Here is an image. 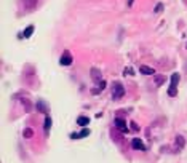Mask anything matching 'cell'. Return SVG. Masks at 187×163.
Segmentation results:
<instances>
[{"mask_svg":"<svg viewBox=\"0 0 187 163\" xmlns=\"http://www.w3.org/2000/svg\"><path fill=\"white\" fill-rule=\"evenodd\" d=\"M123 96H125V88L120 85V83H114V86H112V98L115 101H118Z\"/></svg>","mask_w":187,"mask_h":163,"instance_id":"6da1fadb","label":"cell"},{"mask_svg":"<svg viewBox=\"0 0 187 163\" xmlns=\"http://www.w3.org/2000/svg\"><path fill=\"white\" fill-rule=\"evenodd\" d=\"M72 61H74V59H72L71 51H69V50H66V51L61 54V58H59V64H61V66H71Z\"/></svg>","mask_w":187,"mask_h":163,"instance_id":"7a4b0ae2","label":"cell"},{"mask_svg":"<svg viewBox=\"0 0 187 163\" xmlns=\"http://www.w3.org/2000/svg\"><path fill=\"white\" fill-rule=\"evenodd\" d=\"M114 123H115V128L118 131H122V133H128L130 131V128L126 126V122H125L123 119H120V117H117Z\"/></svg>","mask_w":187,"mask_h":163,"instance_id":"3957f363","label":"cell"},{"mask_svg":"<svg viewBox=\"0 0 187 163\" xmlns=\"http://www.w3.org/2000/svg\"><path fill=\"white\" fill-rule=\"evenodd\" d=\"M91 78H93V82L94 83H101L103 82V75H101V70L98 69V67H91Z\"/></svg>","mask_w":187,"mask_h":163,"instance_id":"277c9868","label":"cell"},{"mask_svg":"<svg viewBox=\"0 0 187 163\" xmlns=\"http://www.w3.org/2000/svg\"><path fill=\"white\" fill-rule=\"evenodd\" d=\"M131 147L136 149V150H146V145H144L143 141H141V139H138V138L131 141Z\"/></svg>","mask_w":187,"mask_h":163,"instance_id":"5b68a950","label":"cell"},{"mask_svg":"<svg viewBox=\"0 0 187 163\" xmlns=\"http://www.w3.org/2000/svg\"><path fill=\"white\" fill-rule=\"evenodd\" d=\"M37 3H38V0H22V5H24V8L29 10V11L35 8Z\"/></svg>","mask_w":187,"mask_h":163,"instance_id":"8992f818","label":"cell"},{"mask_svg":"<svg viewBox=\"0 0 187 163\" xmlns=\"http://www.w3.org/2000/svg\"><path fill=\"white\" fill-rule=\"evenodd\" d=\"M139 72L143 75H154L155 74V69H152V67H149V66H141L139 67Z\"/></svg>","mask_w":187,"mask_h":163,"instance_id":"52a82bcc","label":"cell"},{"mask_svg":"<svg viewBox=\"0 0 187 163\" xmlns=\"http://www.w3.org/2000/svg\"><path fill=\"white\" fill-rule=\"evenodd\" d=\"M37 109L40 110L42 114H45V115L48 114V107H47V104H45L43 101H38V103H37Z\"/></svg>","mask_w":187,"mask_h":163,"instance_id":"ba28073f","label":"cell"},{"mask_svg":"<svg viewBox=\"0 0 187 163\" xmlns=\"http://www.w3.org/2000/svg\"><path fill=\"white\" fill-rule=\"evenodd\" d=\"M88 123H90V119H88V117H78V119H77V125H80V126H87L88 125Z\"/></svg>","mask_w":187,"mask_h":163,"instance_id":"9c48e42d","label":"cell"},{"mask_svg":"<svg viewBox=\"0 0 187 163\" xmlns=\"http://www.w3.org/2000/svg\"><path fill=\"white\" fill-rule=\"evenodd\" d=\"M51 123H53V122H51V119H50V117L47 115V117H45V125H43V128H45V133H47V134H48V131H50V130H51Z\"/></svg>","mask_w":187,"mask_h":163,"instance_id":"30bf717a","label":"cell"},{"mask_svg":"<svg viewBox=\"0 0 187 163\" xmlns=\"http://www.w3.org/2000/svg\"><path fill=\"white\" fill-rule=\"evenodd\" d=\"M165 82H166V77L165 75H155V85L157 86H162Z\"/></svg>","mask_w":187,"mask_h":163,"instance_id":"8fae6325","label":"cell"},{"mask_svg":"<svg viewBox=\"0 0 187 163\" xmlns=\"http://www.w3.org/2000/svg\"><path fill=\"white\" fill-rule=\"evenodd\" d=\"M32 32H34V26H27L26 29H24V34H22V37L24 38H29L32 35Z\"/></svg>","mask_w":187,"mask_h":163,"instance_id":"7c38bea8","label":"cell"},{"mask_svg":"<svg viewBox=\"0 0 187 163\" xmlns=\"http://www.w3.org/2000/svg\"><path fill=\"white\" fill-rule=\"evenodd\" d=\"M21 104L26 107V112H31V110H32V104L29 103V99H26V98L21 99Z\"/></svg>","mask_w":187,"mask_h":163,"instance_id":"4fadbf2b","label":"cell"},{"mask_svg":"<svg viewBox=\"0 0 187 163\" xmlns=\"http://www.w3.org/2000/svg\"><path fill=\"white\" fill-rule=\"evenodd\" d=\"M176 94H178V88H176V86H174V85H171V86H169V88H168V96H171V98H174V96H176Z\"/></svg>","mask_w":187,"mask_h":163,"instance_id":"5bb4252c","label":"cell"},{"mask_svg":"<svg viewBox=\"0 0 187 163\" xmlns=\"http://www.w3.org/2000/svg\"><path fill=\"white\" fill-rule=\"evenodd\" d=\"M176 144H178V147L179 149H182L184 147V144H185V139L182 136H176Z\"/></svg>","mask_w":187,"mask_h":163,"instance_id":"9a60e30c","label":"cell"},{"mask_svg":"<svg viewBox=\"0 0 187 163\" xmlns=\"http://www.w3.org/2000/svg\"><path fill=\"white\" fill-rule=\"evenodd\" d=\"M22 134H24V138H26V139H31V138L34 136V131L31 130V128H26V130H24V133H22Z\"/></svg>","mask_w":187,"mask_h":163,"instance_id":"2e32d148","label":"cell"},{"mask_svg":"<svg viewBox=\"0 0 187 163\" xmlns=\"http://www.w3.org/2000/svg\"><path fill=\"white\" fill-rule=\"evenodd\" d=\"M179 78H181L179 74H173V75H171V85L176 86V85H178V82H179Z\"/></svg>","mask_w":187,"mask_h":163,"instance_id":"e0dca14e","label":"cell"},{"mask_svg":"<svg viewBox=\"0 0 187 163\" xmlns=\"http://www.w3.org/2000/svg\"><path fill=\"white\" fill-rule=\"evenodd\" d=\"M88 134H90V130H88V128H83V130L78 133V138H87Z\"/></svg>","mask_w":187,"mask_h":163,"instance_id":"ac0fdd59","label":"cell"},{"mask_svg":"<svg viewBox=\"0 0 187 163\" xmlns=\"http://www.w3.org/2000/svg\"><path fill=\"white\" fill-rule=\"evenodd\" d=\"M131 130H134V131H139L141 128H139V125L136 122H131Z\"/></svg>","mask_w":187,"mask_h":163,"instance_id":"d6986e66","label":"cell"},{"mask_svg":"<svg viewBox=\"0 0 187 163\" xmlns=\"http://www.w3.org/2000/svg\"><path fill=\"white\" fill-rule=\"evenodd\" d=\"M123 74H126V75H133V69H131V67H126V69H123Z\"/></svg>","mask_w":187,"mask_h":163,"instance_id":"ffe728a7","label":"cell"},{"mask_svg":"<svg viewBox=\"0 0 187 163\" xmlns=\"http://www.w3.org/2000/svg\"><path fill=\"white\" fill-rule=\"evenodd\" d=\"M162 10H163V3H158L157 7H155V10H154V11H155V13H160Z\"/></svg>","mask_w":187,"mask_h":163,"instance_id":"44dd1931","label":"cell"},{"mask_svg":"<svg viewBox=\"0 0 187 163\" xmlns=\"http://www.w3.org/2000/svg\"><path fill=\"white\" fill-rule=\"evenodd\" d=\"M101 91H103V88H101V86H99V88H93V90H91V94H99Z\"/></svg>","mask_w":187,"mask_h":163,"instance_id":"7402d4cb","label":"cell"},{"mask_svg":"<svg viewBox=\"0 0 187 163\" xmlns=\"http://www.w3.org/2000/svg\"><path fill=\"white\" fill-rule=\"evenodd\" d=\"M71 138H72V139H80V138H78V133H72Z\"/></svg>","mask_w":187,"mask_h":163,"instance_id":"603a6c76","label":"cell"},{"mask_svg":"<svg viewBox=\"0 0 187 163\" xmlns=\"http://www.w3.org/2000/svg\"><path fill=\"white\" fill-rule=\"evenodd\" d=\"M133 2H134V0H128V5H130V7L133 5Z\"/></svg>","mask_w":187,"mask_h":163,"instance_id":"cb8c5ba5","label":"cell"},{"mask_svg":"<svg viewBox=\"0 0 187 163\" xmlns=\"http://www.w3.org/2000/svg\"><path fill=\"white\" fill-rule=\"evenodd\" d=\"M185 47H187V45H185Z\"/></svg>","mask_w":187,"mask_h":163,"instance_id":"d4e9b609","label":"cell"}]
</instances>
